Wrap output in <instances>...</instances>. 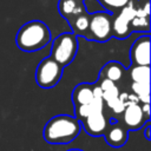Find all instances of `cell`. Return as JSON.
Masks as SVG:
<instances>
[{
  "mask_svg": "<svg viewBox=\"0 0 151 151\" xmlns=\"http://www.w3.org/2000/svg\"><path fill=\"white\" fill-rule=\"evenodd\" d=\"M81 131L80 122L70 114H57L44 126L42 137L50 144H68L73 142Z\"/></svg>",
  "mask_w": 151,
  "mask_h": 151,
  "instance_id": "obj_1",
  "label": "cell"
},
{
  "mask_svg": "<svg viewBox=\"0 0 151 151\" xmlns=\"http://www.w3.org/2000/svg\"><path fill=\"white\" fill-rule=\"evenodd\" d=\"M51 41V31L41 20L25 22L15 34V45L24 52H35Z\"/></svg>",
  "mask_w": 151,
  "mask_h": 151,
  "instance_id": "obj_2",
  "label": "cell"
},
{
  "mask_svg": "<svg viewBox=\"0 0 151 151\" xmlns=\"http://www.w3.org/2000/svg\"><path fill=\"white\" fill-rule=\"evenodd\" d=\"M78 51V37L74 33H61L52 41L51 58L63 67L68 66Z\"/></svg>",
  "mask_w": 151,
  "mask_h": 151,
  "instance_id": "obj_3",
  "label": "cell"
},
{
  "mask_svg": "<svg viewBox=\"0 0 151 151\" xmlns=\"http://www.w3.org/2000/svg\"><path fill=\"white\" fill-rule=\"evenodd\" d=\"M64 67L51 57L42 59L35 68V83L41 88H52L61 79Z\"/></svg>",
  "mask_w": 151,
  "mask_h": 151,
  "instance_id": "obj_4",
  "label": "cell"
},
{
  "mask_svg": "<svg viewBox=\"0 0 151 151\" xmlns=\"http://www.w3.org/2000/svg\"><path fill=\"white\" fill-rule=\"evenodd\" d=\"M112 14L103 11L90 14L87 39L105 42L112 38Z\"/></svg>",
  "mask_w": 151,
  "mask_h": 151,
  "instance_id": "obj_5",
  "label": "cell"
},
{
  "mask_svg": "<svg viewBox=\"0 0 151 151\" xmlns=\"http://www.w3.org/2000/svg\"><path fill=\"white\" fill-rule=\"evenodd\" d=\"M136 11L137 7L132 2V0H130V2L119 11L114 20H112V37L117 39H125L130 35V24L136 15Z\"/></svg>",
  "mask_w": 151,
  "mask_h": 151,
  "instance_id": "obj_6",
  "label": "cell"
},
{
  "mask_svg": "<svg viewBox=\"0 0 151 151\" xmlns=\"http://www.w3.org/2000/svg\"><path fill=\"white\" fill-rule=\"evenodd\" d=\"M130 59L133 66H150V35L144 34L134 40L130 48Z\"/></svg>",
  "mask_w": 151,
  "mask_h": 151,
  "instance_id": "obj_7",
  "label": "cell"
},
{
  "mask_svg": "<svg viewBox=\"0 0 151 151\" xmlns=\"http://www.w3.org/2000/svg\"><path fill=\"white\" fill-rule=\"evenodd\" d=\"M150 120L143 111L138 103H127L123 111V125L127 131H136L144 126V124Z\"/></svg>",
  "mask_w": 151,
  "mask_h": 151,
  "instance_id": "obj_8",
  "label": "cell"
},
{
  "mask_svg": "<svg viewBox=\"0 0 151 151\" xmlns=\"http://www.w3.org/2000/svg\"><path fill=\"white\" fill-rule=\"evenodd\" d=\"M104 138L107 145H110L111 147L118 149L126 144L129 138V131L117 119L110 118V124L104 133Z\"/></svg>",
  "mask_w": 151,
  "mask_h": 151,
  "instance_id": "obj_9",
  "label": "cell"
},
{
  "mask_svg": "<svg viewBox=\"0 0 151 151\" xmlns=\"http://www.w3.org/2000/svg\"><path fill=\"white\" fill-rule=\"evenodd\" d=\"M80 124H81V129H84L87 134L92 137H101L104 136L110 124V118H107L104 114V112H97L83 119Z\"/></svg>",
  "mask_w": 151,
  "mask_h": 151,
  "instance_id": "obj_10",
  "label": "cell"
},
{
  "mask_svg": "<svg viewBox=\"0 0 151 151\" xmlns=\"http://www.w3.org/2000/svg\"><path fill=\"white\" fill-rule=\"evenodd\" d=\"M59 13L71 22L78 15L85 13V8L81 0H59L58 4Z\"/></svg>",
  "mask_w": 151,
  "mask_h": 151,
  "instance_id": "obj_11",
  "label": "cell"
},
{
  "mask_svg": "<svg viewBox=\"0 0 151 151\" xmlns=\"http://www.w3.org/2000/svg\"><path fill=\"white\" fill-rule=\"evenodd\" d=\"M94 99L93 96V85L88 83H81L77 85L72 91V103L73 106H80L90 104Z\"/></svg>",
  "mask_w": 151,
  "mask_h": 151,
  "instance_id": "obj_12",
  "label": "cell"
},
{
  "mask_svg": "<svg viewBox=\"0 0 151 151\" xmlns=\"http://www.w3.org/2000/svg\"><path fill=\"white\" fill-rule=\"evenodd\" d=\"M97 112H104V101L103 98H94L90 104L80 105L74 107V117L81 122L86 117H88L92 113Z\"/></svg>",
  "mask_w": 151,
  "mask_h": 151,
  "instance_id": "obj_13",
  "label": "cell"
},
{
  "mask_svg": "<svg viewBox=\"0 0 151 151\" xmlns=\"http://www.w3.org/2000/svg\"><path fill=\"white\" fill-rule=\"evenodd\" d=\"M124 73V66L118 61H109L99 72V78L109 79L113 83L122 79Z\"/></svg>",
  "mask_w": 151,
  "mask_h": 151,
  "instance_id": "obj_14",
  "label": "cell"
},
{
  "mask_svg": "<svg viewBox=\"0 0 151 151\" xmlns=\"http://www.w3.org/2000/svg\"><path fill=\"white\" fill-rule=\"evenodd\" d=\"M88 24H90V14H87L86 12L78 15L77 18H74L70 25L73 28V33L78 37V34H84L87 32L88 29Z\"/></svg>",
  "mask_w": 151,
  "mask_h": 151,
  "instance_id": "obj_15",
  "label": "cell"
},
{
  "mask_svg": "<svg viewBox=\"0 0 151 151\" xmlns=\"http://www.w3.org/2000/svg\"><path fill=\"white\" fill-rule=\"evenodd\" d=\"M132 83H150V66H133L130 70Z\"/></svg>",
  "mask_w": 151,
  "mask_h": 151,
  "instance_id": "obj_16",
  "label": "cell"
},
{
  "mask_svg": "<svg viewBox=\"0 0 151 151\" xmlns=\"http://www.w3.org/2000/svg\"><path fill=\"white\" fill-rule=\"evenodd\" d=\"M131 88L134 96L138 98V101H142L143 104H149L150 83H132Z\"/></svg>",
  "mask_w": 151,
  "mask_h": 151,
  "instance_id": "obj_17",
  "label": "cell"
},
{
  "mask_svg": "<svg viewBox=\"0 0 151 151\" xmlns=\"http://www.w3.org/2000/svg\"><path fill=\"white\" fill-rule=\"evenodd\" d=\"M99 2L105 11H110V13L112 14L116 9H122L123 7H125L130 2V0H99Z\"/></svg>",
  "mask_w": 151,
  "mask_h": 151,
  "instance_id": "obj_18",
  "label": "cell"
},
{
  "mask_svg": "<svg viewBox=\"0 0 151 151\" xmlns=\"http://www.w3.org/2000/svg\"><path fill=\"white\" fill-rule=\"evenodd\" d=\"M144 137L147 139V140H150L151 139V133H150V131H151V123H150V120H147L145 124H144Z\"/></svg>",
  "mask_w": 151,
  "mask_h": 151,
  "instance_id": "obj_19",
  "label": "cell"
},
{
  "mask_svg": "<svg viewBox=\"0 0 151 151\" xmlns=\"http://www.w3.org/2000/svg\"><path fill=\"white\" fill-rule=\"evenodd\" d=\"M67 151H84V150H80V149H71V150H67Z\"/></svg>",
  "mask_w": 151,
  "mask_h": 151,
  "instance_id": "obj_20",
  "label": "cell"
}]
</instances>
